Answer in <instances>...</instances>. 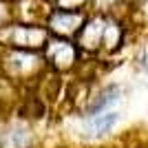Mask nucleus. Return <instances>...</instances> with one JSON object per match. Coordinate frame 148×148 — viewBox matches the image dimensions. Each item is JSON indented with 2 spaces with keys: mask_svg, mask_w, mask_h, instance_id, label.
Listing matches in <instances>:
<instances>
[{
  "mask_svg": "<svg viewBox=\"0 0 148 148\" xmlns=\"http://www.w3.org/2000/svg\"><path fill=\"white\" fill-rule=\"evenodd\" d=\"M80 25V16L71 11H58L53 16V29L62 31V33H71L75 27Z\"/></svg>",
  "mask_w": 148,
  "mask_h": 148,
  "instance_id": "obj_1",
  "label": "nucleus"
},
{
  "mask_svg": "<svg viewBox=\"0 0 148 148\" xmlns=\"http://www.w3.org/2000/svg\"><path fill=\"white\" fill-rule=\"evenodd\" d=\"M117 122V115L115 113H104V115H95V119L91 122V128L95 133H106L113 124Z\"/></svg>",
  "mask_w": 148,
  "mask_h": 148,
  "instance_id": "obj_2",
  "label": "nucleus"
},
{
  "mask_svg": "<svg viewBox=\"0 0 148 148\" xmlns=\"http://www.w3.org/2000/svg\"><path fill=\"white\" fill-rule=\"evenodd\" d=\"M144 66H146V71H148V53H146V62H144Z\"/></svg>",
  "mask_w": 148,
  "mask_h": 148,
  "instance_id": "obj_3",
  "label": "nucleus"
}]
</instances>
